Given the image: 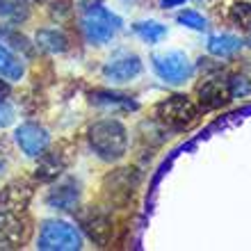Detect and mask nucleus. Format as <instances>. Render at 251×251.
<instances>
[{"mask_svg": "<svg viewBox=\"0 0 251 251\" xmlns=\"http://www.w3.org/2000/svg\"><path fill=\"white\" fill-rule=\"evenodd\" d=\"M92 151L103 162H119L128 153V130L117 119H100L89 126L87 132Z\"/></svg>", "mask_w": 251, "mask_h": 251, "instance_id": "nucleus-1", "label": "nucleus"}, {"mask_svg": "<svg viewBox=\"0 0 251 251\" xmlns=\"http://www.w3.org/2000/svg\"><path fill=\"white\" fill-rule=\"evenodd\" d=\"M121 27H124V21L121 16L107 9L103 2H87L82 7V14H80V30L85 34L87 44L92 46H105L117 37Z\"/></svg>", "mask_w": 251, "mask_h": 251, "instance_id": "nucleus-2", "label": "nucleus"}, {"mask_svg": "<svg viewBox=\"0 0 251 251\" xmlns=\"http://www.w3.org/2000/svg\"><path fill=\"white\" fill-rule=\"evenodd\" d=\"M37 249L41 251H78L82 249V233L64 219H44L39 226Z\"/></svg>", "mask_w": 251, "mask_h": 251, "instance_id": "nucleus-3", "label": "nucleus"}, {"mask_svg": "<svg viewBox=\"0 0 251 251\" xmlns=\"http://www.w3.org/2000/svg\"><path fill=\"white\" fill-rule=\"evenodd\" d=\"M199 107L183 94H174L155 105V117L172 130H190L199 121Z\"/></svg>", "mask_w": 251, "mask_h": 251, "instance_id": "nucleus-4", "label": "nucleus"}, {"mask_svg": "<svg viewBox=\"0 0 251 251\" xmlns=\"http://www.w3.org/2000/svg\"><path fill=\"white\" fill-rule=\"evenodd\" d=\"M151 66L155 75L167 85H183L194 75V64L183 50H167L155 53L151 57Z\"/></svg>", "mask_w": 251, "mask_h": 251, "instance_id": "nucleus-5", "label": "nucleus"}, {"mask_svg": "<svg viewBox=\"0 0 251 251\" xmlns=\"http://www.w3.org/2000/svg\"><path fill=\"white\" fill-rule=\"evenodd\" d=\"M144 71V64L130 50H117L110 60L103 64V78L112 85H126Z\"/></svg>", "mask_w": 251, "mask_h": 251, "instance_id": "nucleus-6", "label": "nucleus"}, {"mask_svg": "<svg viewBox=\"0 0 251 251\" xmlns=\"http://www.w3.org/2000/svg\"><path fill=\"white\" fill-rule=\"evenodd\" d=\"M14 139H16L19 149L25 153L27 158H39L41 153H46L48 146H50V135H48V130L39 124H32V121L21 124L19 128L14 130Z\"/></svg>", "mask_w": 251, "mask_h": 251, "instance_id": "nucleus-7", "label": "nucleus"}, {"mask_svg": "<svg viewBox=\"0 0 251 251\" xmlns=\"http://www.w3.org/2000/svg\"><path fill=\"white\" fill-rule=\"evenodd\" d=\"M82 199V185L78 178H64L60 180L53 190H48L46 194V205L53 210H62V212H75Z\"/></svg>", "mask_w": 251, "mask_h": 251, "instance_id": "nucleus-8", "label": "nucleus"}, {"mask_svg": "<svg viewBox=\"0 0 251 251\" xmlns=\"http://www.w3.org/2000/svg\"><path fill=\"white\" fill-rule=\"evenodd\" d=\"M80 226L85 228L87 235H89L99 247L107 245V240L112 235V226H110L107 215L100 210H94V208L87 212V215H80Z\"/></svg>", "mask_w": 251, "mask_h": 251, "instance_id": "nucleus-9", "label": "nucleus"}, {"mask_svg": "<svg viewBox=\"0 0 251 251\" xmlns=\"http://www.w3.org/2000/svg\"><path fill=\"white\" fill-rule=\"evenodd\" d=\"M199 96H201V107L203 110L222 107L233 99L228 82H222V80H208L205 85L199 87Z\"/></svg>", "mask_w": 251, "mask_h": 251, "instance_id": "nucleus-10", "label": "nucleus"}, {"mask_svg": "<svg viewBox=\"0 0 251 251\" xmlns=\"http://www.w3.org/2000/svg\"><path fill=\"white\" fill-rule=\"evenodd\" d=\"M242 46H245V41L240 39V37H235V34H226V32L210 34V37H208V44H205L208 53L215 55V57H219V60H228V57H233L235 53L242 50Z\"/></svg>", "mask_w": 251, "mask_h": 251, "instance_id": "nucleus-11", "label": "nucleus"}, {"mask_svg": "<svg viewBox=\"0 0 251 251\" xmlns=\"http://www.w3.org/2000/svg\"><path fill=\"white\" fill-rule=\"evenodd\" d=\"M23 75H25L23 60L14 50L0 44V78H5L7 82H19Z\"/></svg>", "mask_w": 251, "mask_h": 251, "instance_id": "nucleus-12", "label": "nucleus"}, {"mask_svg": "<svg viewBox=\"0 0 251 251\" xmlns=\"http://www.w3.org/2000/svg\"><path fill=\"white\" fill-rule=\"evenodd\" d=\"M34 46L46 50V53H66L69 50V37L57 27H44L34 37Z\"/></svg>", "mask_w": 251, "mask_h": 251, "instance_id": "nucleus-13", "label": "nucleus"}, {"mask_svg": "<svg viewBox=\"0 0 251 251\" xmlns=\"http://www.w3.org/2000/svg\"><path fill=\"white\" fill-rule=\"evenodd\" d=\"M92 105L96 107H124V110H137V103L130 99V96H124V94H117V92H92L89 96Z\"/></svg>", "mask_w": 251, "mask_h": 251, "instance_id": "nucleus-14", "label": "nucleus"}, {"mask_svg": "<svg viewBox=\"0 0 251 251\" xmlns=\"http://www.w3.org/2000/svg\"><path fill=\"white\" fill-rule=\"evenodd\" d=\"M0 39H2V46H7L9 50H14V53H21V55H25V57L32 55V44H30V39L23 37L21 32H16L14 27H9V25L0 27Z\"/></svg>", "mask_w": 251, "mask_h": 251, "instance_id": "nucleus-15", "label": "nucleus"}, {"mask_svg": "<svg viewBox=\"0 0 251 251\" xmlns=\"http://www.w3.org/2000/svg\"><path fill=\"white\" fill-rule=\"evenodd\" d=\"M30 16L27 0H0V19L9 21L14 25H19Z\"/></svg>", "mask_w": 251, "mask_h": 251, "instance_id": "nucleus-16", "label": "nucleus"}, {"mask_svg": "<svg viewBox=\"0 0 251 251\" xmlns=\"http://www.w3.org/2000/svg\"><path fill=\"white\" fill-rule=\"evenodd\" d=\"M132 32L137 34L144 44L153 46L167 34V25H162L158 21H137V23H132Z\"/></svg>", "mask_w": 251, "mask_h": 251, "instance_id": "nucleus-17", "label": "nucleus"}, {"mask_svg": "<svg viewBox=\"0 0 251 251\" xmlns=\"http://www.w3.org/2000/svg\"><path fill=\"white\" fill-rule=\"evenodd\" d=\"M41 162L37 167V178L48 183V180H55L64 169V162L60 160V155H53V153H41L39 155Z\"/></svg>", "mask_w": 251, "mask_h": 251, "instance_id": "nucleus-18", "label": "nucleus"}, {"mask_svg": "<svg viewBox=\"0 0 251 251\" xmlns=\"http://www.w3.org/2000/svg\"><path fill=\"white\" fill-rule=\"evenodd\" d=\"M176 21L183 27H190V30H197V32H205L208 30V19L201 12H197V9H183V12L176 14Z\"/></svg>", "mask_w": 251, "mask_h": 251, "instance_id": "nucleus-19", "label": "nucleus"}, {"mask_svg": "<svg viewBox=\"0 0 251 251\" xmlns=\"http://www.w3.org/2000/svg\"><path fill=\"white\" fill-rule=\"evenodd\" d=\"M231 21L242 30H251V2H235L231 7Z\"/></svg>", "mask_w": 251, "mask_h": 251, "instance_id": "nucleus-20", "label": "nucleus"}, {"mask_svg": "<svg viewBox=\"0 0 251 251\" xmlns=\"http://www.w3.org/2000/svg\"><path fill=\"white\" fill-rule=\"evenodd\" d=\"M14 119H16V110L9 100L0 99V128H7V126H12Z\"/></svg>", "mask_w": 251, "mask_h": 251, "instance_id": "nucleus-21", "label": "nucleus"}, {"mask_svg": "<svg viewBox=\"0 0 251 251\" xmlns=\"http://www.w3.org/2000/svg\"><path fill=\"white\" fill-rule=\"evenodd\" d=\"M12 92V82H7L5 78H0V99H7Z\"/></svg>", "mask_w": 251, "mask_h": 251, "instance_id": "nucleus-22", "label": "nucleus"}, {"mask_svg": "<svg viewBox=\"0 0 251 251\" xmlns=\"http://www.w3.org/2000/svg\"><path fill=\"white\" fill-rule=\"evenodd\" d=\"M185 0H160V7L162 9H172V7H178V5H183Z\"/></svg>", "mask_w": 251, "mask_h": 251, "instance_id": "nucleus-23", "label": "nucleus"}, {"mask_svg": "<svg viewBox=\"0 0 251 251\" xmlns=\"http://www.w3.org/2000/svg\"><path fill=\"white\" fill-rule=\"evenodd\" d=\"M5 169H7L5 160H0V178H2V176H5Z\"/></svg>", "mask_w": 251, "mask_h": 251, "instance_id": "nucleus-24", "label": "nucleus"}, {"mask_svg": "<svg viewBox=\"0 0 251 251\" xmlns=\"http://www.w3.org/2000/svg\"><path fill=\"white\" fill-rule=\"evenodd\" d=\"M245 44H249V46H251V30H247V39H245Z\"/></svg>", "mask_w": 251, "mask_h": 251, "instance_id": "nucleus-25", "label": "nucleus"}]
</instances>
